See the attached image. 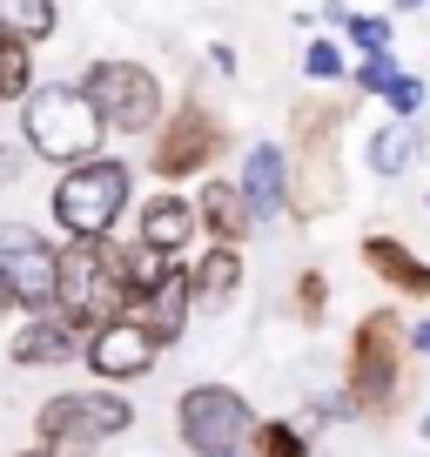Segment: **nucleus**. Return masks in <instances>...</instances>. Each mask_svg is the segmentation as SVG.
Here are the masks:
<instances>
[{"instance_id": "14", "label": "nucleus", "mask_w": 430, "mask_h": 457, "mask_svg": "<svg viewBox=\"0 0 430 457\" xmlns=\"http://www.w3.org/2000/svg\"><path fill=\"white\" fill-rule=\"evenodd\" d=\"M236 188L249 195V209H256V222H276V215H289V148L283 142H249L243 148V175H236Z\"/></svg>"}, {"instance_id": "28", "label": "nucleus", "mask_w": 430, "mask_h": 457, "mask_svg": "<svg viewBox=\"0 0 430 457\" xmlns=\"http://www.w3.org/2000/svg\"><path fill=\"white\" fill-rule=\"evenodd\" d=\"M21 162H28V148H21V142H0V182H21Z\"/></svg>"}, {"instance_id": "8", "label": "nucleus", "mask_w": 430, "mask_h": 457, "mask_svg": "<svg viewBox=\"0 0 430 457\" xmlns=\"http://www.w3.org/2000/svg\"><path fill=\"white\" fill-rule=\"evenodd\" d=\"M121 430H135V403L121 397L115 384L61 390V397H47L41 411H34V437H41V451H101V444L121 437Z\"/></svg>"}, {"instance_id": "23", "label": "nucleus", "mask_w": 430, "mask_h": 457, "mask_svg": "<svg viewBox=\"0 0 430 457\" xmlns=\"http://www.w3.org/2000/svg\"><path fill=\"white\" fill-rule=\"evenodd\" d=\"M249 457H310V430H302L296 417H256Z\"/></svg>"}, {"instance_id": "36", "label": "nucleus", "mask_w": 430, "mask_h": 457, "mask_svg": "<svg viewBox=\"0 0 430 457\" xmlns=\"http://www.w3.org/2000/svg\"><path fill=\"white\" fill-rule=\"evenodd\" d=\"M424 202H430V195H424Z\"/></svg>"}, {"instance_id": "22", "label": "nucleus", "mask_w": 430, "mask_h": 457, "mask_svg": "<svg viewBox=\"0 0 430 457\" xmlns=\"http://www.w3.org/2000/svg\"><path fill=\"white\" fill-rule=\"evenodd\" d=\"M34 95V47L0 28V108H21Z\"/></svg>"}, {"instance_id": "24", "label": "nucleus", "mask_w": 430, "mask_h": 457, "mask_svg": "<svg viewBox=\"0 0 430 457\" xmlns=\"http://www.w3.org/2000/svg\"><path fill=\"white\" fill-rule=\"evenodd\" d=\"M397 74H403L397 47H376V54H357V61H350V87H357V95H376V101L390 95V81H397Z\"/></svg>"}, {"instance_id": "25", "label": "nucleus", "mask_w": 430, "mask_h": 457, "mask_svg": "<svg viewBox=\"0 0 430 457\" xmlns=\"http://www.w3.org/2000/svg\"><path fill=\"white\" fill-rule=\"evenodd\" d=\"M289 316L310 323V329L330 316V283H323V270H296V283H289Z\"/></svg>"}, {"instance_id": "16", "label": "nucleus", "mask_w": 430, "mask_h": 457, "mask_svg": "<svg viewBox=\"0 0 430 457\" xmlns=\"http://www.w3.org/2000/svg\"><path fill=\"white\" fill-rule=\"evenodd\" d=\"M357 256H363V270L376 276V283H390L397 296H417V303H430V262L417 256L403 236H363L357 243Z\"/></svg>"}, {"instance_id": "11", "label": "nucleus", "mask_w": 430, "mask_h": 457, "mask_svg": "<svg viewBox=\"0 0 430 457\" xmlns=\"http://www.w3.org/2000/svg\"><path fill=\"white\" fill-rule=\"evenodd\" d=\"M81 363L101 377V384H142L161 363V343L142 316H115V323H95L81 337Z\"/></svg>"}, {"instance_id": "4", "label": "nucleus", "mask_w": 430, "mask_h": 457, "mask_svg": "<svg viewBox=\"0 0 430 457\" xmlns=\"http://www.w3.org/2000/svg\"><path fill=\"white\" fill-rule=\"evenodd\" d=\"M54 310L68 316V323H81V329L115 323V316H135V296H128V283H121V243H115V236H101V243L61 236Z\"/></svg>"}, {"instance_id": "6", "label": "nucleus", "mask_w": 430, "mask_h": 457, "mask_svg": "<svg viewBox=\"0 0 430 457\" xmlns=\"http://www.w3.org/2000/svg\"><path fill=\"white\" fill-rule=\"evenodd\" d=\"M81 87H87V101L101 108L108 135H121V142H148V135L161 129V114L175 108L169 87H161V74L148 68V61H128V54L87 61V68H81Z\"/></svg>"}, {"instance_id": "2", "label": "nucleus", "mask_w": 430, "mask_h": 457, "mask_svg": "<svg viewBox=\"0 0 430 457\" xmlns=\"http://www.w3.org/2000/svg\"><path fill=\"white\" fill-rule=\"evenodd\" d=\"M135 209V162L128 155H87V162H68L47 188V215H54L61 236H81V243H101L115 236V222Z\"/></svg>"}, {"instance_id": "18", "label": "nucleus", "mask_w": 430, "mask_h": 457, "mask_svg": "<svg viewBox=\"0 0 430 457\" xmlns=\"http://www.w3.org/2000/svg\"><path fill=\"white\" fill-rule=\"evenodd\" d=\"M188 289H195V310H229V303L243 296V249L209 243L188 262Z\"/></svg>"}, {"instance_id": "9", "label": "nucleus", "mask_w": 430, "mask_h": 457, "mask_svg": "<svg viewBox=\"0 0 430 457\" xmlns=\"http://www.w3.org/2000/svg\"><path fill=\"white\" fill-rule=\"evenodd\" d=\"M249 430H256V411L236 384H188L182 403H175V437L195 457L209 451H249Z\"/></svg>"}, {"instance_id": "31", "label": "nucleus", "mask_w": 430, "mask_h": 457, "mask_svg": "<svg viewBox=\"0 0 430 457\" xmlns=\"http://www.w3.org/2000/svg\"><path fill=\"white\" fill-rule=\"evenodd\" d=\"M14 310H21V303H14V289L0 283V323H7V316H14Z\"/></svg>"}, {"instance_id": "19", "label": "nucleus", "mask_w": 430, "mask_h": 457, "mask_svg": "<svg viewBox=\"0 0 430 457\" xmlns=\"http://www.w3.org/2000/svg\"><path fill=\"white\" fill-rule=\"evenodd\" d=\"M363 162H370L376 182H403V175L424 162V129H417V121H384V129L363 142Z\"/></svg>"}, {"instance_id": "15", "label": "nucleus", "mask_w": 430, "mask_h": 457, "mask_svg": "<svg viewBox=\"0 0 430 457\" xmlns=\"http://www.w3.org/2000/svg\"><path fill=\"white\" fill-rule=\"evenodd\" d=\"M195 236H202V222H195V195H182V188H155V195L135 209V243L161 249V256H182Z\"/></svg>"}, {"instance_id": "5", "label": "nucleus", "mask_w": 430, "mask_h": 457, "mask_svg": "<svg viewBox=\"0 0 430 457\" xmlns=\"http://www.w3.org/2000/svg\"><path fill=\"white\" fill-rule=\"evenodd\" d=\"M403 350H410V323L397 310L357 316L343 357V397L357 403V417H390L403 403Z\"/></svg>"}, {"instance_id": "32", "label": "nucleus", "mask_w": 430, "mask_h": 457, "mask_svg": "<svg viewBox=\"0 0 430 457\" xmlns=\"http://www.w3.org/2000/svg\"><path fill=\"white\" fill-rule=\"evenodd\" d=\"M390 7H397V14H424L430 0H390Z\"/></svg>"}, {"instance_id": "21", "label": "nucleus", "mask_w": 430, "mask_h": 457, "mask_svg": "<svg viewBox=\"0 0 430 457\" xmlns=\"http://www.w3.org/2000/svg\"><path fill=\"white\" fill-rule=\"evenodd\" d=\"M0 28L14 34V41L41 47V41H54V28H61V7H54V0H0Z\"/></svg>"}, {"instance_id": "29", "label": "nucleus", "mask_w": 430, "mask_h": 457, "mask_svg": "<svg viewBox=\"0 0 430 457\" xmlns=\"http://www.w3.org/2000/svg\"><path fill=\"white\" fill-rule=\"evenodd\" d=\"M209 68H215V74H236V47L215 41V47H209Z\"/></svg>"}, {"instance_id": "26", "label": "nucleus", "mask_w": 430, "mask_h": 457, "mask_svg": "<svg viewBox=\"0 0 430 457\" xmlns=\"http://www.w3.org/2000/svg\"><path fill=\"white\" fill-rule=\"evenodd\" d=\"M390 41H397V21L390 14H357V7L343 14V47L350 54H376V47H390Z\"/></svg>"}, {"instance_id": "30", "label": "nucleus", "mask_w": 430, "mask_h": 457, "mask_svg": "<svg viewBox=\"0 0 430 457\" xmlns=\"http://www.w3.org/2000/svg\"><path fill=\"white\" fill-rule=\"evenodd\" d=\"M410 350H417V357H430V323H417V329H410Z\"/></svg>"}, {"instance_id": "17", "label": "nucleus", "mask_w": 430, "mask_h": 457, "mask_svg": "<svg viewBox=\"0 0 430 457\" xmlns=\"http://www.w3.org/2000/svg\"><path fill=\"white\" fill-rule=\"evenodd\" d=\"M135 316H142L148 329H155L161 350H175V343L188 337V316H195V289H188V262H175L169 276H161V289H148L142 303H135Z\"/></svg>"}, {"instance_id": "3", "label": "nucleus", "mask_w": 430, "mask_h": 457, "mask_svg": "<svg viewBox=\"0 0 430 457\" xmlns=\"http://www.w3.org/2000/svg\"><path fill=\"white\" fill-rule=\"evenodd\" d=\"M21 148L47 169H68L108 148V121L81 81H34V95L21 101Z\"/></svg>"}, {"instance_id": "10", "label": "nucleus", "mask_w": 430, "mask_h": 457, "mask_svg": "<svg viewBox=\"0 0 430 457\" xmlns=\"http://www.w3.org/2000/svg\"><path fill=\"white\" fill-rule=\"evenodd\" d=\"M54 262H61V249L34 222H0V283L14 289V303L28 316L54 310Z\"/></svg>"}, {"instance_id": "12", "label": "nucleus", "mask_w": 430, "mask_h": 457, "mask_svg": "<svg viewBox=\"0 0 430 457\" xmlns=\"http://www.w3.org/2000/svg\"><path fill=\"white\" fill-rule=\"evenodd\" d=\"M195 222H202V236L209 243H222V249H243L249 236H256V209H249V195L236 188V175H202V188H195Z\"/></svg>"}, {"instance_id": "35", "label": "nucleus", "mask_w": 430, "mask_h": 457, "mask_svg": "<svg viewBox=\"0 0 430 457\" xmlns=\"http://www.w3.org/2000/svg\"><path fill=\"white\" fill-rule=\"evenodd\" d=\"M424 437H430V411H424Z\"/></svg>"}, {"instance_id": "1", "label": "nucleus", "mask_w": 430, "mask_h": 457, "mask_svg": "<svg viewBox=\"0 0 430 457\" xmlns=\"http://www.w3.org/2000/svg\"><path fill=\"white\" fill-rule=\"evenodd\" d=\"M343 129H350V101H330V95H302L289 108V215L296 222H316L343 202Z\"/></svg>"}, {"instance_id": "34", "label": "nucleus", "mask_w": 430, "mask_h": 457, "mask_svg": "<svg viewBox=\"0 0 430 457\" xmlns=\"http://www.w3.org/2000/svg\"><path fill=\"white\" fill-rule=\"evenodd\" d=\"M14 457H54V451H14Z\"/></svg>"}, {"instance_id": "27", "label": "nucleus", "mask_w": 430, "mask_h": 457, "mask_svg": "<svg viewBox=\"0 0 430 457\" xmlns=\"http://www.w3.org/2000/svg\"><path fill=\"white\" fill-rule=\"evenodd\" d=\"M424 101H430V81H424V74H410V68H403L397 81H390L384 108H390V121H417V114H424Z\"/></svg>"}, {"instance_id": "33", "label": "nucleus", "mask_w": 430, "mask_h": 457, "mask_svg": "<svg viewBox=\"0 0 430 457\" xmlns=\"http://www.w3.org/2000/svg\"><path fill=\"white\" fill-rule=\"evenodd\" d=\"M209 457H249V451H209Z\"/></svg>"}, {"instance_id": "13", "label": "nucleus", "mask_w": 430, "mask_h": 457, "mask_svg": "<svg viewBox=\"0 0 430 457\" xmlns=\"http://www.w3.org/2000/svg\"><path fill=\"white\" fill-rule=\"evenodd\" d=\"M81 337H87L81 323H68L61 310H41V316H28V323L14 329L7 357H14L21 370H61V363L81 357Z\"/></svg>"}, {"instance_id": "20", "label": "nucleus", "mask_w": 430, "mask_h": 457, "mask_svg": "<svg viewBox=\"0 0 430 457\" xmlns=\"http://www.w3.org/2000/svg\"><path fill=\"white\" fill-rule=\"evenodd\" d=\"M350 61H357V54H350V47L336 41V34H323V28H316L310 41H302L296 68H302V81H310V87H330V81H350Z\"/></svg>"}, {"instance_id": "7", "label": "nucleus", "mask_w": 430, "mask_h": 457, "mask_svg": "<svg viewBox=\"0 0 430 457\" xmlns=\"http://www.w3.org/2000/svg\"><path fill=\"white\" fill-rule=\"evenodd\" d=\"M222 155H229V121H222L209 101H195V95L175 101V108L161 114V129L148 135V175H155L161 188L215 175Z\"/></svg>"}]
</instances>
